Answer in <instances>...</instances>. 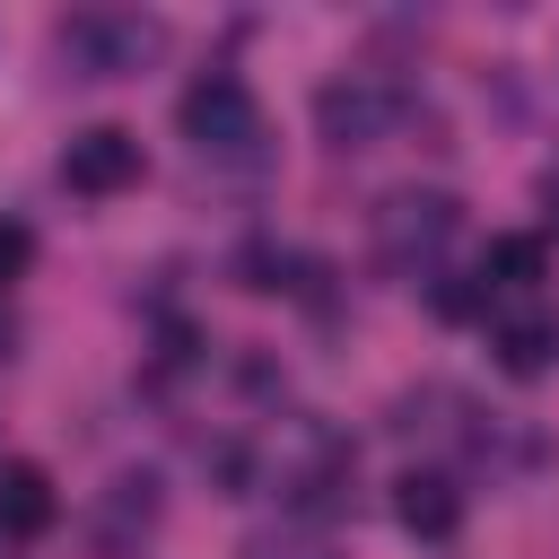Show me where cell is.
Masks as SVG:
<instances>
[{
	"instance_id": "obj_5",
	"label": "cell",
	"mask_w": 559,
	"mask_h": 559,
	"mask_svg": "<svg viewBox=\"0 0 559 559\" xmlns=\"http://www.w3.org/2000/svg\"><path fill=\"white\" fill-rule=\"evenodd\" d=\"M314 122H323L332 148H376L384 122H393V96H384L376 79H323V87H314Z\"/></svg>"
},
{
	"instance_id": "obj_1",
	"label": "cell",
	"mask_w": 559,
	"mask_h": 559,
	"mask_svg": "<svg viewBox=\"0 0 559 559\" xmlns=\"http://www.w3.org/2000/svg\"><path fill=\"white\" fill-rule=\"evenodd\" d=\"M175 114H183V140H192L201 157H253V140H262V105H253V87H245L236 70L192 79Z\"/></svg>"
},
{
	"instance_id": "obj_2",
	"label": "cell",
	"mask_w": 559,
	"mask_h": 559,
	"mask_svg": "<svg viewBox=\"0 0 559 559\" xmlns=\"http://www.w3.org/2000/svg\"><path fill=\"white\" fill-rule=\"evenodd\" d=\"M454 227H463V210H454V192H393L384 210H376V253H384V271H402V280H419L445 245H454Z\"/></svg>"
},
{
	"instance_id": "obj_6",
	"label": "cell",
	"mask_w": 559,
	"mask_h": 559,
	"mask_svg": "<svg viewBox=\"0 0 559 559\" xmlns=\"http://www.w3.org/2000/svg\"><path fill=\"white\" fill-rule=\"evenodd\" d=\"M393 515H402V533H419V542H454L463 489H454L445 472H402V480H393Z\"/></svg>"
},
{
	"instance_id": "obj_9",
	"label": "cell",
	"mask_w": 559,
	"mask_h": 559,
	"mask_svg": "<svg viewBox=\"0 0 559 559\" xmlns=\"http://www.w3.org/2000/svg\"><path fill=\"white\" fill-rule=\"evenodd\" d=\"M489 349H498L507 376H542V367L559 358V323H550V314H507V323L489 332Z\"/></svg>"
},
{
	"instance_id": "obj_10",
	"label": "cell",
	"mask_w": 559,
	"mask_h": 559,
	"mask_svg": "<svg viewBox=\"0 0 559 559\" xmlns=\"http://www.w3.org/2000/svg\"><path fill=\"white\" fill-rule=\"evenodd\" d=\"M542 271H550V245H542V236H489L480 280H498V288H533Z\"/></svg>"
},
{
	"instance_id": "obj_3",
	"label": "cell",
	"mask_w": 559,
	"mask_h": 559,
	"mask_svg": "<svg viewBox=\"0 0 559 559\" xmlns=\"http://www.w3.org/2000/svg\"><path fill=\"white\" fill-rule=\"evenodd\" d=\"M61 52L79 70H96V79H122V70H140L157 52V26L131 17V9H79V17H61Z\"/></svg>"
},
{
	"instance_id": "obj_11",
	"label": "cell",
	"mask_w": 559,
	"mask_h": 559,
	"mask_svg": "<svg viewBox=\"0 0 559 559\" xmlns=\"http://www.w3.org/2000/svg\"><path fill=\"white\" fill-rule=\"evenodd\" d=\"M26 262H35V236H26L17 218H0V288H9V280H17Z\"/></svg>"
},
{
	"instance_id": "obj_12",
	"label": "cell",
	"mask_w": 559,
	"mask_h": 559,
	"mask_svg": "<svg viewBox=\"0 0 559 559\" xmlns=\"http://www.w3.org/2000/svg\"><path fill=\"white\" fill-rule=\"evenodd\" d=\"M0 358H9V314H0Z\"/></svg>"
},
{
	"instance_id": "obj_8",
	"label": "cell",
	"mask_w": 559,
	"mask_h": 559,
	"mask_svg": "<svg viewBox=\"0 0 559 559\" xmlns=\"http://www.w3.org/2000/svg\"><path fill=\"white\" fill-rule=\"evenodd\" d=\"M44 524H52V480L35 463H0V533L35 542Z\"/></svg>"
},
{
	"instance_id": "obj_7",
	"label": "cell",
	"mask_w": 559,
	"mask_h": 559,
	"mask_svg": "<svg viewBox=\"0 0 559 559\" xmlns=\"http://www.w3.org/2000/svg\"><path fill=\"white\" fill-rule=\"evenodd\" d=\"M148 533H157V480H148V472H122V480L96 498V542L122 559V550L148 542Z\"/></svg>"
},
{
	"instance_id": "obj_4",
	"label": "cell",
	"mask_w": 559,
	"mask_h": 559,
	"mask_svg": "<svg viewBox=\"0 0 559 559\" xmlns=\"http://www.w3.org/2000/svg\"><path fill=\"white\" fill-rule=\"evenodd\" d=\"M140 131H122V122H96V131H79L70 148H61V183L79 192V201H114V192H131L140 183Z\"/></svg>"
}]
</instances>
